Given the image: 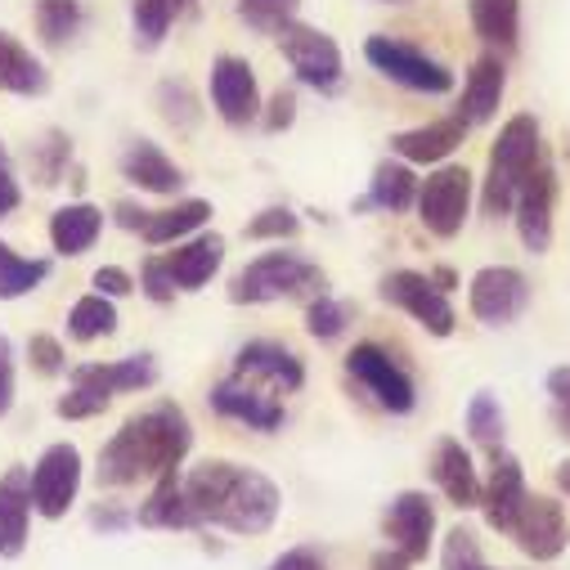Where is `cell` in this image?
I'll return each mask as SVG.
<instances>
[{"label":"cell","mask_w":570,"mask_h":570,"mask_svg":"<svg viewBox=\"0 0 570 570\" xmlns=\"http://www.w3.org/2000/svg\"><path fill=\"white\" fill-rule=\"evenodd\" d=\"M194 450V422L176 400H158L149 409L130 413L99 450L95 481L104 490H126L149 476L176 472Z\"/></svg>","instance_id":"obj_1"},{"label":"cell","mask_w":570,"mask_h":570,"mask_svg":"<svg viewBox=\"0 0 570 570\" xmlns=\"http://www.w3.org/2000/svg\"><path fill=\"white\" fill-rule=\"evenodd\" d=\"M185 499L198 525H216L229 534H265L283 508V494L265 472L229 463V459H207L189 468Z\"/></svg>","instance_id":"obj_2"},{"label":"cell","mask_w":570,"mask_h":570,"mask_svg":"<svg viewBox=\"0 0 570 570\" xmlns=\"http://www.w3.org/2000/svg\"><path fill=\"white\" fill-rule=\"evenodd\" d=\"M543 163V130L530 112H517L503 121L494 149H490V171H485V189H481V207L485 216H512L521 185L530 180V171Z\"/></svg>","instance_id":"obj_3"},{"label":"cell","mask_w":570,"mask_h":570,"mask_svg":"<svg viewBox=\"0 0 570 570\" xmlns=\"http://www.w3.org/2000/svg\"><path fill=\"white\" fill-rule=\"evenodd\" d=\"M324 288H328V278L315 261H306L297 252H265L234 274L229 302L234 306H269V302H293V297H320Z\"/></svg>","instance_id":"obj_4"},{"label":"cell","mask_w":570,"mask_h":570,"mask_svg":"<svg viewBox=\"0 0 570 570\" xmlns=\"http://www.w3.org/2000/svg\"><path fill=\"white\" fill-rule=\"evenodd\" d=\"M364 59L386 81H395L404 90H417V95H450L454 90V72L441 59H432L426 50H417V46H409L400 37H382V32L368 37L364 41Z\"/></svg>","instance_id":"obj_5"},{"label":"cell","mask_w":570,"mask_h":570,"mask_svg":"<svg viewBox=\"0 0 570 570\" xmlns=\"http://www.w3.org/2000/svg\"><path fill=\"white\" fill-rule=\"evenodd\" d=\"M278 50L288 59V68L297 72L302 86L320 90V95H337L342 81H346V59H342V46L320 32V28H306V23H288L278 32Z\"/></svg>","instance_id":"obj_6"},{"label":"cell","mask_w":570,"mask_h":570,"mask_svg":"<svg viewBox=\"0 0 570 570\" xmlns=\"http://www.w3.org/2000/svg\"><path fill=\"white\" fill-rule=\"evenodd\" d=\"M377 297H382L386 306L404 311L413 324H422L432 337H454L459 315H454V306H450V293H441L436 283H432V274L391 269V274H382V283H377Z\"/></svg>","instance_id":"obj_7"},{"label":"cell","mask_w":570,"mask_h":570,"mask_svg":"<svg viewBox=\"0 0 570 570\" xmlns=\"http://www.w3.org/2000/svg\"><path fill=\"white\" fill-rule=\"evenodd\" d=\"M472 212V171L468 167H436L417 185V220L436 238H459Z\"/></svg>","instance_id":"obj_8"},{"label":"cell","mask_w":570,"mask_h":570,"mask_svg":"<svg viewBox=\"0 0 570 570\" xmlns=\"http://www.w3.org/2000/svg\"><path fill=\"white\" fill-rule=\"evenodd\" d=\"M530 278L517 265H485L472 274V288H468V306L485 328H508L530 311Z\"/></svg>","instance_id":"obj_9"},{"label":"cell","mask_w":570,"mask_h":570,"mask_svg":"<svg viewBox=\"0 0 570 570\" xmlns=\"http://www.w3.org/2000/svg\"><path fill=\"white\" fill-rule=\"evenodd\" d=\"M346 373L373 395L377 409H386V413H413L417 386H413V377L395 364V355H391L386 346H377V342H355L351 355H346Z\"/></svg>","instance_id":"obj_10"},{"label":"cell","mask_w":570,"mask_h":570,"mask_svg":"<svg viewBox=\"0 0 570 570\" xmlns=\"http://www.w3.org/2000/svg\"><path fill=\"white\" fill-rule=\"evenodd\" d=\"M77 490H81V450L59 441L32 468V503H37L41 517L59 521L77 503Z\"/></svg>","instance_id":"obj_11"},{"label":"cell","mask_w":570,"mask_h":570,"mask_svg":"<svg viewBox=\"0 0 570 570\" xmlns=\"http://www.w3.org/2000/svg\"><path fill=\"white\" fill-rule=\"evenodd\" d=\"M212 108L234 130L261 121V86H256V72L247 59H238V55L212 59Z\"/></svg>","instance_id":"obj_12"},{"label":"cell","mask_w":570,"mask_h":570,"mask_svg":"<svg viewBox=\"0 0 570 570\" xmlns=\"http://www.w3.org/2000/svg\"><path fill=\"white\" fill-rule=\"evenodd\" d=\"M382 534L391 548H400L409 561H426L436 543V508L422 490H404L382 512Z\"/></svg>","instance_id":"obj_13"},{"label":"cell","mask_w":570,"mask_h":570,"mask_svg":"<svg viewBox=\"0 0 570 570\" xmlns=\"http://www.w3.org/2000/svg\"><path fill=\"white\" fill-rule=\"evenodd\" d=\"M512 539L517 548L530 557V561H557L570 543V521H566V508L548 494H530L517 525H512Z\"/></svg>","instance_id":"obj_14"},{"label":"cell","mask_w":570,"mask_h":570,"mask_svg":"<svg viewBox=\"0 0 570 570\" xmlns=\"http://www.w3.org/2000/svg\"><path fill=\"white\" fill-rule=\"evenodd\" d=\"M552 203H557V171H552V163L543 158V163L530 171V180L521 185L517 207H512L517 234H521L525 252H534V256H543L548 243H552Z\"/></svg>","instance_id":"obj_15"},{"label":"cell","mask_w":570,"mask_h":570,"mask_svg":"<svg viewBox=\"0 0 570 570\" xmlns=\"http://www.w3.org/2000/svg\"><path fill=\"white\" fill-rule=\"evenodd\" d=\"M234 377H261L274 391H302L306 386V364L293 346H283V342H247L234 355Z\"/></svg>","instance_id":"obj_16"},{"label":"cell","mask_w":570,"mask_h":570,"mask_svg":"<svg viewBox=\"0 0 570 570\" xmlns=\"http://www.w3.org/2000/svg\"><path fill=\"white\" fill-rule=\"evenodd\" d=\"M525 499H530V490H525V472H521V463H517L512 454L494 450V468H490V481H485V494H481V512H485L490 530L512 534V525H517Z\"/></svg>","instance_id":"obj_17"},{"label":"cell","mask_w":570,"mask_h":570,"mask_svg":"<svg viewBox=\"0 0 570 570\" xmlns=\"http://www.w3.org/2000/svg\"><path fill=\"white\" fill-rule=\"evenodd\" d=\"M468 121L454 112V117H441V121H426V126H413V130H400L391 135V154L400 163H417V167H432V163H445L463 139H468Z\"/></svg>","instance_id":"obj_18"},{"label":"cell","mask_w":570,"mask_h":570,"mask_svg":"<svg viewBox=\"0 0 570 570\" xmlns=\"http://www.w3.org/2000/svg\"><path fill=\"white\" fill-rule=\"evenodd\" d=\"M212 409L220 417H234V422H247L252 432H278L283 426V404L256 386H247V377H229V382H216L212 386Z\"/></svg>","instance_id":"obj_19"},{"label":"cell","mask_w":570,"mask_h":570,"mask_svg":"<svg viewBox=\"0 0 570 570\" xmlns=\"http://www.w3.org/2000/svg\"><path fill=\"white\" fill-rule=\"evenodd\" d=\"M432 481L441 485V494L454 503V508H481V494H485V485H481V476H476V463H472V454L463 450V441H454V436H445V441H436V454H432Z\"/></svg>","instance_id":"obj_20"},{"label":"cell","mask_w":570,"mask_h":570,"mask_svg":"<svg viewBox=\"0 0 570 570\" xmlns=\"http://www.w3.org/2000/svg\"><path fill=\"white\" fill-rule=\"evenodd\" d=\"M32 472L10 468L0 476V557H19L28 548V521H32Z\"/></svg>","instance_id":"obj_21"},{"label":"cell","mask_w":570,"mask_h":570,"mask_svg":"<svg viewBox=\"0 0 570 570\" xmlns=\"http://www.w3.org/2000/svg\"><path fill=\"white\" fill-rule=\"evenodd\" d=\"M158 382V364L154 355H126L112 364H77L72 368V386H90L99 395H126V391H145Z\"/></svg>","instance_id":"obj_22"},{"label":"cell","mask_w":570,"mask_h":570,"mask_svg":"<svg viewBox=\"0 0 570 570\" xmlns=\"http://www.w3.org/2000/svg\"><path fill=\"white\" fill-rule=\"evenodd\" d=\"M171 278H176V288L180 293H198L212 283V274L225 265V238L220 234H194L185 243H176V252L163 256Z\"/></svg>","instance_id":"obj_23"},{"label":"cell","mask_w":570,"mask_h":570,"mask_svg":"<svg viewBox=\"0 0 570 570\" xmlns=\"http://www.w3.org/2000/svg\"><path fill=\"white\" fill-rule=\"evenodd\" d=\"M121 176L145 194H180V185H185V171L163 154V145H154V139H130L126 154H121Z\"/></svg>","instance_id":"obj_24"},{"label":"cell","mask_w":570,"mask_h":570,"mask_svg":"<svg viewBox=\"0 0 570 570\" xmlns=\"http://www.w3.org/2000/svg\"><path fill=\"white\" fill-rule=\"evenodd\" d=\"M503 90H508V68H503V59H499V55H481V59L472 63L468 81H463L459 117H463L468 126L490 121V117L499 112V104H503Z\"/></svg>","instance_id":"obj_25"},{"label":"cell","mask_w":570,"mask_h":570,"mask_svg":"<svg viewBox=\"0 0 570 570\" xmlns=\"http://www.w3.org/2000/svg\"><path fill=\"white\" fill-rule=\"evenodd\" d=\"M0 90L6 95H19V99H37L50 90V72L46 63L14 37L0 28Z\"/></svg>","instance_id":"obj_26"},{"label":"cell","mask_w":570,"mask_h":570,"mask_svg":"<svg viewBox=\"0 0 570 570\" xmlns=\"http://www.w3.org/2000/svg\"><path fill=\"white\" fill-rule=\"evenodd\" d=\"M135 521L149 525V530H194L198 517H194V508H189V499H185V476L163 472L158 485H154V494L139 503Z\"/></svg>","instance_id":"obj_27"},{"label":"cell","mask_w":570,"mask_h":570,"mask_svg":"<svg viewBox=\"0 0 570 570\" xmlns=\"http://www.w3.org/2000/svg\"><path fill=\"white\" fill-rule=\"evenodd\" d=\"M104 234V212L90 203H68L50 216V243L59 256H86Z\"/></svg>","instance_id":"obj_28"},{"label":"cell","mask_w":570,"mask_h":570,"mask_svg":"<svg viewBox=\"0 0 570 570\" xmlns=\"http://www.w3.org/2000/svg\"><path fill=\"white\" fill-rule=\"evenodd\" d=\"M417 176L409 171V163H377L373 167V180H368V194L355 203V212H368V207H377V212H409L413 203H417Z\"/></svg>","instance_id":"obj_29"},{"label":"cell","mask_w":570,"mask_h":570,"mask_svg":"<svg viewBox=\"0 0 570 570\" xmlns=\"http://www.w3.org/2000/svg\"><path fill=\"white\" fill-rule=\"evenodd\" d=\"M207 220H212V203H207V198H185V203H176V207H167V212H154L139 238H145L149 247H176V243H185L189 234H198Z\"/></svg>","instance_id":"obj_30"},{"label":"cell","mask_w":570,"mask_h":570,"mask_svg":"<svg viewBox=\"0 0 570 570\" xmlns=\"http://www.w3.org/2000/svg\"><path fill=\"white\" fill-rule=\"evenodd\" d=\"M472 28L494 50H517L521 41V0H468Z\"/></svg>","instance_id":"obj_31"},{"label":"cell","mask_w":570,"mask_h":570,"mask_svg":"<svg viewBox=\"0 0 570 570\" xmlns=\"http://www.w3.org/2000/svg\"><path fill=\"white\" fill-rule=\"evenodd\" d=\"M46 278H50V261L19 256L10 243H0V302H19V297L37 293Z\"/></svg>","instance_id":"obj_32"},{"label":"cell","mask_w":570,"mask_h":570,"mask_svg":"<svg viewBox=\"0 0 570 570\" xmlns=\"http://www.w3.org/2000/svg\"><path fill=\"white\" fill-rule=\"evenodd\" d=\"M68 333H72V342L112 337V333H117V306H112V297H104V293L81 297V302L68 311Z\"/></svg>","instance_id":"obj_33"},{"label":"cell","mask_w":570,"mask_h":570,"mask_svg":"<svg viewBox=\"0 0 570 570\" xmlns=\"http://www.w3.org/2000/svg\"><path fill=\"white\" fill-rule=\"evenodd\" d=\"M86 23V10H81V0H41L37 6V32L46 46L63 50Z\"/></svg>","instance_id":"obj_34"},{"label":"cell","mask_w":570,"mask_h":570,"mask_svg":"<svg viewBox=\"0 0 570 570\" xmlns=\"http://www.w3.org/2000/svg\"><path fill=\"white\" fill-rule=\"evenodd\" d=\"M463 422H468V436H472L476 445H485V450H503V422H508V417H503L499 395L476 391V395L468 400Z\"/></svg>","instance_id":"obj_35"},{"label":"cell","mask_w":570,"mask_h":570,"mask_svg":"<svg viewBox=\"0 0 570 570\" xmlns=\"http://www.w3.org/2000/svg\"><path fill=\"white\" fill-rule=\"evenodd\" d=\"M176 14L167 0H130V28H135V46L139 50H158L171 32Z\"/></svg>","instance_id":"obj_36"},{"label":"cell","mask_w":570,"mask_h":570,"mask_svg":"<svg viewBox=\"0 0 570 570\" xmlns=\"http://www.w3.org/2000/svg\"><path fill=\"white\" fill-rule=\"evenodd\" d=\"M302 0H238V19L261 32V37H278L288 23H297Z\"/></svg>","instance_id":"obj_37"},{"label":"cell","mask_w":570,"mask_h":570,"mask_svg":"<svg viewBox=\"0 0 570 570\" xmlns=\"http://www.w3.org/2000/svg\"><path fill=\"white\" fill-rule=\"evenodd\" d=\"M68 163H72V139L63 130H50L41 145H32V171H37V185L41 189L59 185L63 171H68Z\"/></svg>","instance_id":"obj_38"},{"label":"cell","mask_w":570,"mask_h":570,"mask_svg":"<svg viewBox=\"0 0 570 570\" xmlns=\"http://www.w3.org/2000/svg\"><path fill=\"white\" fill-rule=\"evenodd\" d=\"M346 324H351V306H346V302H337V297H328V293L311 297V306H306V333H311L315 342L342 337Z\"/></svg>","instance_id":"obj_39"},{"label":"cell","mask_w":570,"mask_h":570,"mask_svg":"<svg viewBox=\"0 0 570 570\" xmlns=\"http://www.w3.org/2000/svg\"><path fill=\"white\" fill-rule=\"evenodd\" d=\"M158 112H163L176 130H189V126H198V117H203V108H198L189 81H176V77H167V81L158 86Z\"/></svg>","instance_id":"obj_40"},{"label":"cell","mask_w":570,"mask_h":570,"mask_svg":"<svg viewBox=\"0 0 570 570\" xmlns=\"http://www.w3.org/2000/svg\"><path fill=\"white\" fill-rule=\"evenodd\" d=\"M297 234H302V220L288 207H265L243 225V238H252V243H283V238H297Z\"/></svg>","instance_id":"obj_41"},{"label":"cell","mask_w":570,"mask_h":570,"mask_svg":"<svg viewBox=\"0 0 570 570\" xmlns=\"http://www.w3.org/2000/svg\"><path fill=\"white\" fill-rule=\"evenodd\" d=\"M485 557H481V543L468 525H454L445 534V548H441V570H476Z\"/></svg>","instance_id":"obj_42"},{"label":"cell","mask_w":570,"mask_h":570,"mask_svg":"<svg viewBox=\"0 0 570 570\" xmlns=\"http://www.w3.org/2000/svg\"><path fill=\"white\" fill-rule=\"evenodd\" d=\"M139 293H145L154 306H171L176 302V278H171V269H167V261L163 256H149L145 265H139Z\"/></svg>","instance_id":"obj_43"},{"label":"cell","mask_w":570,"mask_h":570,"mask_svg":"<svg viewBox=\"0 0 570 570\" xmlns=\"http://www.w3.org/2000/svg\"><path fill=\"white\" fill-rule=\"evenodd\" d=\"M112 400L108 395H99V391H90V386H72L59 404H55V413L59 417H68V422H81V417H95V413H104Z\"/></svg>","instance_id":"obj_44"},{"label":"cell","mask_w":570,"mask_h":570,"mask_svg":"<svg viewBox=\"0 0 570 570\" xmlns=\"http://www.w3.org/2000/svg\"><path fill=\"white\" fill-rule=\"evenodd\" d=\"M28 360H32V368H37L41 377H59V373H63V346H59V337L32 333V337H28Z\"/></svg>","instance_id":"obj_45"},{"label":"cell","mask_w":570,"mask_h":570,"mask_svg":"<svg viewBox=\"0 0 570 570\" xmlns=\"http://www.w3.org/2000/svg\"><path fill=\"white\" fill-rule=\"evenodd\" d=\"M548 395H552V426H557V436L570 441V368H552L548 373Z\"/></svg>","instance_id":"obj_46"},{"label":"cell","mask_w":570,"mask_h":570,"mask_svg":"<svg viewBox=\"0 0 570 570\" xmlns=\"http://www.w3.org/2000/svg\"><path fill=\"white\" fill-rule=\"evenodd\" d=\"M90 288L117 302V297H130V293H135V278H130L121 265H99V269L90 274Z\"/></svg>","instance_id":"obj_47"},{"label":"cell","mask_w":570,"mask_h":570,"mask_svg":"<svg viewBox=\"0 0 570 570\" xmlns=\"http://www.w3.org/2000/svg\"><path fill=\"white\" fill-rule=\"evenodd\" d=\"M297 121V95L293 90H278L274 99H269V108L261 112V126L269 130V135H278V130H288Z\"/></svg>","instance_id":"obj_48"},{"label":"cell","mask_w":570,"mask_h":570,"mask_svg":"<svg viewBox=\"0 0 570 570\" xmlns=\"http://www.w3.org/2000/svg\"><path fill=\"white\" fill-rule=\"evenodd\" d=\"M23 203V189H19V176H14V163L6 154V145H0V220L14 216Z\"/></svg>","instance_id":"obj_49"},{"label":"cell","mask_w":570,"mask_h":570,"mask_svg":"<svg viewBox=\"0 0 570 570\" xmlns=\"http://www.w3.org/2000/svg\"><path fill=\"white\" fill-rule=\"evenodd\" d=\"M14 409V342L0 333V417Z\"/></svg>","instance_id":"obj_50"},{"label":"cell","mask_w":570,"mask_h":570,"mask_svg":"<svg viewBox=\"0 0 570 570\" xmlns=\"http://www.w3.org/2000/svg\"><path fill=\"white\" fill-rule=\"evenodd\" d=\"M269 570H328V561L320 548H288L283 557L269 561Z\"/></svg>","instance_id":"obj_51"},{"label":"cell","mask_w":570,"mask_h":570,"mask_svg":"<svg viewBox=\"0 0 570 570\" xmlns=\"http://www.w3.org/2000/svg\"><path fill=\"white\" fill-rule=\"evenodd\" d=\"M149 216H154V212H145V207H135V203H117V207H112V220H117L121 229H130V234H145Z\"/></svg>","instance_id":"obj_52"},{"label":"cell","mask_w":570,"mask_h":570,"mask_svg":"<svg viewBox=\"0 0 570 570\" xmlns=\"http://www.w3.org/2000/svg\"><path fill=\"white\" fill-rule=\"evenodd\" d=\"M413 561L400 552V548H382V552H373V561H368V570H409Z\"/></svg>","instance_id":"obj_53"},{"label":"cell","mask_w":570,"mask_h":570,"mask_svg":"<svg viewBox=\"0 0 570 570\" xmlns=\"http://www.w3.org/2000/svg\"><path fill=\"white\" fill-rule=\"evenodd\" d=\"M90 525H99V530H121V525H126V517H121V512H112V508H99V512L90 517Z\"/></svg>","instance_id":"obj_54"},{"label":"cell","mask_w":570,"mask_h":570,"mask_svg":"<svg viewBox=\"0 0 570 570\" xmlns=\"http://www.w3.org/2000/svg\"><path fill=\"white\" fill-rule=\"evenodd\" d=\"M432 283H436L441 293H450V288H459V274L450 265H441V269H432Z\"/></svg>","instance_id":"obj_55"},{"label":"cell","mask_w":570,"mask_h":570,"mask_svg":"<svg viewBox=\"0 0 570 570\" xmlns=\"http://www.w3.org/2000/svg\"><path fill=\"white\" fill-rule=\"evenodd\" d=\"M167 6H171V14H176V19H185V14H194V10H198V0H167Z\"/></svg>","instance_id":"obj_56"},{"label":"cell","mask_w":570,"mask_h":570,"mask_svg":"<svg viewBox=\"0 0 570 570\" xmlns=\"http://www.w3.org/2000/svg\"><path fill=\"white\" fill-rule=\"evenodd\" d=\"M557 485H561V494H570V459L557 468Z\"/></svg>","instance_id":"obj_57"},{"label":"cell","mask_w":570,"mask_h":570,"mask_svg":"<svg viewBox=\"0 0 570 570\" xmlns=\"http://www.w3.org/2000/svg\"><path fill=\"white\" fill-rule=\"evenodd\" d=\"M476 570H494V566H485V561H481V566H476Z\"/></svg>","instance_id":"obj_58"}]
</instances>
